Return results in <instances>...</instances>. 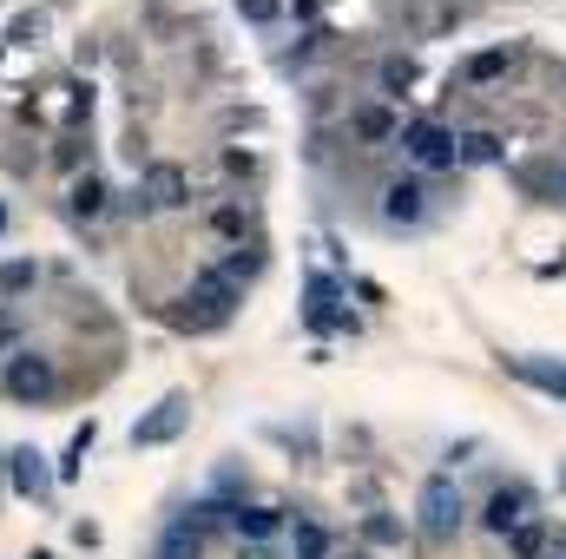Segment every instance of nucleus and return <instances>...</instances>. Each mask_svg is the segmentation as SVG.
<instances>
[{
	"label": "nucleus",
	"instance_id": "obj_12",
	"mask_svg": "<svg viewBox=\"0 0 566 559\" xmlns=\"http://www.w3.org/2000/svg\"><path fill=\"white\" fill-rule=\"evenodd\" d=\"M349 133H356L363 145H389L396 133H402V119H396L389 106H356V113H349Z\"/></svg>",
	"mask_w": 566,
	"mask_h": 559
},
{
	"label": "nucleus",
	"instance_id": "obj_27",
	"mask_svg": "<svg viewBox=\"0 0 566 559\" xmlns=\"http://www.w3.org/2000/svg\"><path fill=\"white\" fill-rule=\"evenodd\" d=\"M13 356V316H7V303H0V362Z\"/></svg>",
	"mask_w": 566,
	"mask_h": 559
},
{
	"label": "nucleus",
	"instance_id": "obj_2",
	"mask_svg": "<svg viewBox=\"0 0 566 559\" xmlns=\"http://www.w3.org/2000/svg\"><path fill=\"white\" fill-rule=\"evenodd\" d=\"M416 520H422V540H434V547H448V540L461 534V520H468V500H461V487H454L448 474H428V481H422Z\"/></svg>",
	"mask_w": 566,
	"mask_h": 559
},
{
	"label": "nucleus",
	"instance_id": "obj_4",
	"mask_svg": "<svg viewBox=\"0 0 566 559\" xmlns=\"http://www.w3.org/2000/svg\"><path fill=\"white\" fill-rule=\"evenodd\" d=\"M178 204H191V178H185V165H145V184L133 191V211H178Z\"/></svg>",
	"mask_w": 566,
	"mask_h": 559
},
{
	"label": "nucleus",
	"instance_id": "obj_11",
	"mask_svg": "<svg viewBox=\"0 0 566 559\" xmlns=\"http://www.w3.org/2000/svg\"><path fill=\"white\" fill-rule=\"evenodd\" d=\"M501 362H507V376H521L547 402H566V362H554V356H501Z\"/></svg>",
	"mask_w": 566,
	"mask_h": 559
},
{
	"label": "nucleus",
	"instance_id": "obj_31",
	"mask_svg": "<svg viewBox=\"0 0 566 559\" xmlns=\"http://www.w3.org/2000/svg\"><path fill=\"white\" fill-rule=\"evenodd\" d=\"M349 559H369V553H349Z\"/></svg>",
	"mask_w": 566,
	"mask_h": 559
},
{
	"label": "nucleus",
	"instance_id": "obj_6",
	"mask_svg": "<svg viewBox=\"0 0 566 559\" xmlns=\"http://www.w3.org/2000/svg\"><path fill=\"white\" fill-rule=\"evenodd\" d=\"M185 303H205V323L218 329V323H224V316H231V309L244 303V283H238V277H224L218 264H205V271L191 277V296H185Z\"/></svg>",
	"mask_w": 566,
	"mask_h": 559
},
{
	"label": "nucleus",
	"instance_id": "obj_5",
	"mask_svg": "<svg viewBox=\"0 0 566 559\" xmlns=\"http://www.w3.org/2000/svg\"><path fill=\"white\" fill-rule=\"evenodd\" d=\"M396 139L409 145V158H416L422 171H454V145H461V139H454L448 126H434V119H409Z\"/></svg>",
	"mask_w": 566,
	"mask_h": 559
},
{
	"label": "nucleus",
	"instance_id": "obj_21",
	"mask_svg": "<svg viewBox=\"0 0 566 559\" xmlns=\"http://www.w3.org/2000/svg\"><path fill=\"white\" fill-rule=\"evenodd\" d=\"M376 80H382V93H409V86H416V80H422V66H416V60H409V53H389V60H382V73H376Z\"/></svg>",
	"mask_w": 566,
	"mask_h": 559
},
{
	"label": "nucleus",
	"instance_id": "obj_18",
	"mask_svg": "<svg viewBox=\"0 0 566 559\" xmlns=\"http://www.w3.org/2000/svg\"><path fill=\"white\" fill-rule=\"evenodd\" d=\"M178 520H185L198 540H211V534H224V527H231V507H224V500H191V514H178Z\"/></svg>",
	"mask_w": 566,
	"mask_h": 559
},
{
	"label": "nucleus",
	"instance_id": "obj_1",
	"mask_svg": "<svg viewBox=\"0 0 566 559\" xmlns=\"http://www.w3.org/2000/svg\"><path fill=\"white\" fill-rule=\"evenodd\" d=\"M0 395H7L13 409H46V402L60 395V369H53V356H40V349H13V356L0 362Z\"/></svg>",
	"mask_w": 566,
	"mask_h": 559
},
{
	"label": "nucleus",
	"instance_id": "obj_15",
	"mask_svg": "<svg viewBox=\"0 0 566 559\" xmlns=\"http://www.w3.org/2000/svg\"><path fill=\"white\" fill-rule=\"evenodd\" d=\"M501 151H507V139L501 133H461V145H454V165H501Z\"/></svg>",
	"mask_w": 566,
	"mask_h": 559
},
{
	"label": "nucleus",
	"instance_id": "obj_7",
	"mask_svg": "<svg viewBox=\"0 0 566 559\" xmlns=\"http://www.w3.org/2000/svg\"><path fill=\"white\" fill-rule=\"evenodd\" d=\"M428 218V184L422 178H389L382 184V224L389 231H416Z\"/></svg>",
	"mask_w": 566,
	"mask_h": 559
},
{
	"label": "nucleus",
	"instance_id": "obj_29",
	"mask_svg": "<svg viewBox=\"0 0 566 559\" xmlns=\"http://www.w3.org/2000/svg\"><path fill=\"white\" fill-rule=\"evenodd\" d=\"M244 559H271V553H244Z\"/></svg>",
	"mask_w": 566,
	"mask_h": 559
},
{
	"label": "nucleus",
	"instance_id": "obj_17",
	"mask_svg": "<svg viewBox=\"0 0 566 559\" xmlns=\"http://www.w3.org/2000/svg\"><path fill=\"white\" fill-rule=\"evenodd\" d=\"M93 441H99V421L86 415L73 428V441H66V454H60V481H80V467H86V454H93Z\"/></svg>",
	"mask_w": 566,
	"mask_h": 559
},
{
	"label": "nucleus",
	"instance_id": "obj_26",
	"mask_svg": "<svg viewBox=\"0 0 566 559\" xmlns=\"http://www.w3.org/2000/svg\"><path fill=\"white\" fill-rule=\"evenodd\" d=\"M238 13H244L251 27H271V20H277L283 7H277V0H238Z\"/></svg>",
	"mask_w": 566,
	"mask_h": 559
},
{
	"label": "nucleus",
	"instance_id": "obj_9",
	"mask_svg": "<svg viewBox=\"0 0 566 559\" xmlns=\"http://www.w3.org/2000/svg\"><path fill=\"white\" fill-rule=\"evenodd\" d=\"M521 520H534V487H494V494H488V507H481V527L507 540Z\"/></svg>",
	"mask_w": 566,
	"mask_h": 559
},
{
	"label": "nucleus",
	"instance_id": "obj_23",
	"mask_svg": "<svg viewBox=\"0 0 566 559\" xmlns=\"http://www.w3.org/2000/svg\"><path fill=\"white\" fill-rule=\"evenodd\" d=\"M296 559H329V534L310 527V520H296Z\"/></svg>",
	"mask_w": 566,
	"mask_h": 559
},
{
	"label": "nucleus",
	"instance_id": "obj_25",
	"mask_svg": "<svg viewBox=\"0 0 566 559\" xmlns=\"http://www.w3.org/2000/svg\"><path fill=\"white\" fill-rule=\"evenodd\" d=\"M363 534H369L376 547H389V540H402V527H396L389 514H369V520H363Z\"/></svg>",
	"mask_w": 566,
	"mask_h": 559
},
{
	"label": "nucleus",
	"instance_id": "obj_3",
	"mask_svg": "<svg viewBox=\"0 0 566 559\" xmlns=\"http://www.w3.org/2000/svg\"><path fill=\"white\" fill-rule=\"evenodd\" d=\"M185 428H191V395L171 389V395H158V402L133 421V447H171Z\"/></svg>",
	"mask_w": 566,
	"mask_h": 559
},
{
	"label": "nucleus",
	"instance_id": "obj_8",
	"mask_svg": "<svg viewBox=\"0 0 566 559\" xmlns=\"http://www.w3.org/2000/svg\"><path fill=\"white\" fill-rule=\"evenodd\" d=\"M336 303H343V283L323 277V271H310V283H303V323H310V329H349V316H343Z\"/></svg>",
	"mask_w": 566,
	"mask_h": 559
},
{
	"label": "nucleus",
	"instance_id": "obj_32",
	"mask_svg": "<svg viewBox=\"0 0 566 559\" xmlns=\"http://www.w3.org/2000/svg\"><path fill=\"white\" fill-rule=\"evenodd\" d=\"M560 191H566V171H560Z\"/></svg>",
	"mask_w": 566,
	"mask_h": 559
},
{
	"label": "nucleus",
	"instance_id": "obj_10",
	"mask_svg": "<svg viewBox=\"0 0 566 559\" xmlns=\"http://www.w3.org/2000/svg\"><path fill=\"white\" fill-rule=\"evenodd\" d=\"M7 487H13L20 500H46V487H53L46 454H40V447H7Z\"/></svg>",
	"mask_w": 566,
	"mask_h": 559
},
{
	"label": "nucleus",
	"instance_id": "obj_14",
	"mask_svg": "<svg viewBox=\"0 0 566 559\" xmlns=\"http://www.w3.org/2000/svg\"><path fill=\"white\" fill-rule=\"evenodd\" d=\"M106 198H113V191H106V178H99V171H86V178H73L66 211H73V218H99V211H106Z\"/></svg>",
	"mask_w": 566,
	"mask_h": 559
},
{
	"label": "nucleus",
	"instance_id": "obj_33",
	"mask_svg": "<svg viewBox=\"0 0 566 559\" xmlns=\"http://www.w3.org/2000/svg\"><path fill=\"white\" fill-rule=\"evenodd\" d=\"M0 474H7V461H0Z\"/></svg>",
	"mask_w": 566,
	"mask_h": 559
},
{
	"label": "nucleus",
	"instance_id": "obj_28",
	"mask_svg": "<svg viewBox=\"0 0 566 559\" xmlns=\"http://www.w3.org/2000/svg\"><path fill=\"white\" fill-rule=\"evenodd\" d=\"M0 231H7V204H0Z\"/></svg>",
	"mask_w": 566,
	"mask_h": 559
},
{
	"label": "nucleus",
	"instance_id": "obj_22",
	"mask_svg": "<svg viewBox=\"0 0 566 559\" xmlns=\"http://www.w3.org/2000/svg\"><path fill=\"white\" fill-rule=\"evenodd\" d=\"M507 547H514V559H541L547 553V527H541V520H521V527L507 534Z\"/></svg>",
	"mask_w": 566,
	"mask_h": 559
},
{
	"label": "nucleus",
	"instance_id": "obj_13",
	"mask_svg": "<svg viewBox=\"0 0 566 559\" xmlns=\"http://www.w3.org/2000/svg\"><path fill=\"white\" fill-rule=\"evenodd\" d=\"M277 527H283V507H244V500L231 507V534L238 540H271Z\"/></svg>",
	"mask_w": 566,
	"mask_h": 559
},
{
	"label": "nucleus",
	"instance_id": "obj_16",
	"mask_svg": "<svg viewBox=\"0 0 566 559\" xmlns=\"http://www.w3.org/2000/svg\"><path fill=\"white\" fill-rule=\"evenodd\" d=\"M33 283H40V264L33 257H0V303L33 296Z\"/></svg>",
	"mask_w": 566,
	"mask_h": 559
},
{
	"label": "nucleus",
	"instance_id": "obj_24",
	"mask_svg": "<svg viewBox=\"0 0 566 559\" xmlns=\"http://www.w3.org/2000/svg\"><path fill=\"white\" fill-rule=\"evenodd\" d=\"M211 231H218V238H244V204H238V198L218 204V211H211Z\"/></svg>",
	"mask_w": 566,
	"mask_h": 559
},
{
	"label": "nucleus",
	"instance_id": "obj_20",
	"mask_svg": "<svg viewBox=\"0 0 566 559\" xmlns=\"http://www.w3.org/2000/svg\"><path fill=\"white\" fill-rule=\"evenodd\" d=\"M158 559H205V540H198L185 520H171V527L158 534Z\"/></svg>",
	"mask_w": 566,
	"mask_h": 559
},
{
	"label": "nucleus",
	"instance_id": "obj_30",
	"mask_svg": "<svg viewBox=\"0 0 566 559\" xmlns=\"http://www.w3.org/2000/svg\"><path fill=\"white\" fill-rule=\"evenodd\" d=\"M33 559H53V553H33Z\"/></svg>",
	"mask_w": 566,
	"mask_h": 559
},
{
	"label": "nucleus",
	"instance_id": "obj_19",
	"mask_svg": "<svg viewBox=\"0 0 566 559\" xmlns=\"http://www.w3.org/2000/svg\"><path fill=\"white\" fill-rule=\"evenodd\" d=\"M507 66H514V53H507V46H488V53H474V60L461 66V80H468V86H488V80H501Z\"/></svg>",
	"mask_w": 566,
	"mask_h": 559
}]
</instances>
